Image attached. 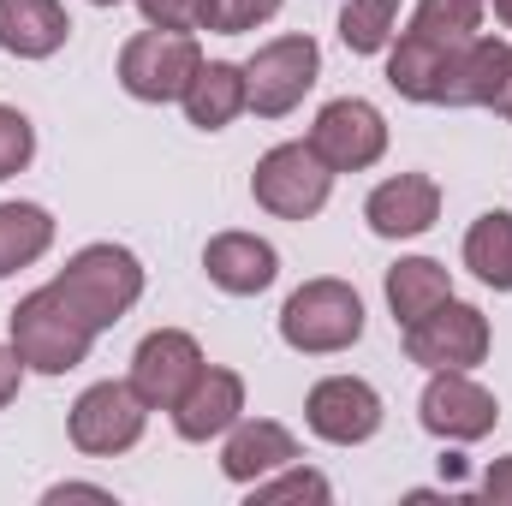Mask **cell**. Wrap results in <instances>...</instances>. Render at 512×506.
Segmentation results:
<instances>
[{
	"instance_id": "cell-22",
	"label": "cell",
	"mask_w": 512,
	"mask_h": 506,
	"mask_svg": "<svg viewBox=\"0 0 512 506\" xmlns=\"http://www.w3.org/2000/svg\"><path fill=\"white\" fill-rule=\"evenodd\" d=\"M465 268L495 286V292H512V215L489 209L471 233H465Z\"/></svg>"
},
{
	"instance_id": "cell-7",
	"label": "cell",
	"mask_w": 512,
	"mask_h": 506,
	"mask_svg": "<svg viewBox=\"0 0 512 506\" xmlns=\"http://www.w3.org/2000/svg\"><path fill=\"white\" fill-rule=\"evenodd\" d=\"M322 72V48L310 36H280L268 48H256L251 66H245V90H251V108L262 120H280L304 102V90L316 84Z\"/></svg>"
},
{
	"instance_id": "cell-32",
	"label": "cell",
	"mask_w": 512,
	"mask_h": 506,
	"mask_svg": "<svg viewBox=\"0 0 512 506\" xmlns=\"http://www.w3.org/2000/svg\"><path fill=\"white\" fill-rule=\"evenodd\" d=\"M495 108H501V114L512 120V72H507V90H501V102H495Z\"/></svg>"
},
{
	"instance_id": "cell-9",
	"label": "cell",
	"mask_w": 512,
	"mask_h": 506,
	"mask_svg": "<svg viewBox=\"0 0 512 506\" xmlns=\"http://www.w3.org/2000/svg\"><path fill=\"white\" fill-rule=\"evenodd\" d=\"M310 149H316L334 173H364V167L382 161L387 126H382V114H376L370 102L346 96V102H328V108L316 114V126H310Z\"/></svg>"
},
{
	"instance_id": "cell-14",
	"label": "cell",
	"mask_w": 512,
	"mask_h": 506,
	"mask_svg": "<svg viewBox=\"0 0 512 506\" xmlns=\"http://www.w3.org/2000/svg\"><path fill=\"white\" fill-rule=\"evenodd\" d=\"M239 411H245V381L233 376V370H203L185 387V399L173 405V429L185 441H209V435L233 429Z\"/></svg>"
},
{
	"instance_id": "cell-34",
	"label": "cell",
	"mask_w": 512,
	"mask_h": 506,
	"mask_svg": "<svg viewBox=\"0 0 512 506\" xmlns=\"http://www.w3.org/2000/svg\"><path fill=\"white\" fill-rule=\"evenodd\" d=\"M96 6H120V0H96Z\"/></svg>"
},
{
	"instance_id": "cell-23",
	"label": "cell",
	"mask_w": 512,
	"mask_h": 506,
	"mask_svg": "<svg viewBox=\"0 0 512 506\" xmlns=\"http://www.w3.org/2000/svg\"><path fill=\"white\" fill-rule=\"evenodd\" d=\"M477 18H483V0H417L405 36H417L429 48H465L477 36Z\"/></svg>"
},
{
	"instance_id": "cell-21",
	"label": "cell",
	"mask_w": 512,
	"mask_h": 506,
	"mask_svg": "<svg viewBox=\"0 0 512 506\" xmlns=\"http://www.w3.org/2000/svg\"><path fill=\"white\" fill-rule=\"evenodd\" d=\"M54 245V221L36 203H0V280Z\"/></svg>"
},
{
	"instance_id": "cell-29",
	"label": "cell",
	"mask_w": 512,
	"mask_h": 506,
	"mask_svg": "<svg viewBox=\"0 0 512 506\" xmlns=\"http://www.w3.org/2000/svg\"><path fill=\"white\" fill-rule=\"evenodd\" d=\"M18 381H24V358H18L12 346H0V405L18 393Z\"/></svg>"
},
{
	"instance_id": "cell-27",
	"label": "cell",
	"mask_w": 512,
	"mask_h": 506,
	"mask_svg": "<svg viewBox=\"0 0 512 506\" xmlns=\"http://www.w3.org/2000/svg\"><path fill=\"white\" fill-rule=\"evenodd\" d=\"M30 155H36V131H30V120H24L18 108H0V179L24 173Z\"/></svg>"
},
{
	"instance_id": "cell-26",
	"label": "cell",
	"mask_w": 512,
	"mask_h": 506,
	"mask_svg": "<svg viewBox=\"0 0 512 506\" xmlns=\"http://www.w3.org/2000/svg\"><path fill=\"white\" fill-rule=\"evenodd\" d=\"M328 477L316 471H286L280 483H251V506H280V501H328Z\"/></svg>"
},
{
	"instance_id": "cell-33",
	"label": "cell",
	"mask_w": 512,
	"mask_h": 506,
	"mask_svg": "<svg viewBox=\"0 0 512 506\" xmlns=\"http://www.w3.org/2000/svg\"><path fill=\"white\" fill-rule=\"evenodd\" d=\"M495 18H501V24L512 30V0H495Z\"/></svg>"
},
{
	"instance_id": "cell-18",
	"label": "cell",
	"mask_w": 512,
	"mask_h": 506,
	"mask_svg": "<svg viewBox=\"0 0 512 506\" xmlns=\"http://www.w3.org/2000/svg\"><path fill=\"white\" fill-rule=\"evenodd\" d=\"M185 102V120L197 131H221L227 120H239L251 108V90H245V66H227V60H203L191 90L179 96Z\"/></svg>"
},
{
	"instance_id": "cell-15",
	"label": "cell",
	"mask_w": 512,
	"mask_h": 506,
	"mask_svg": "<svg viewBox=\"0 0 512 506\" xmlns=\"http://www.w3.org/2000/svg\"><path fill=\"white\" fill-rule=\"evenodd\" d=\"M203 268H209V280H215L221 292L251 298V292H268V286H274L280 256H274L268 239H256V233H221V239H209Z\"/></svg>"
},
{
	"instance_id": "cell-5",
	"label": "cell",
	"mask_w": 512,
	"mask_h": 506,
	"mask_svg": "<svg viewBox=\"0 0 512 506\" xmlns=\"http://www.w3.org/2000/svg\"><path fill=\"white\" fill-rule=\"evenodd\" d=\"M203 54L185 30H143L120 48V84L137 102H179L197 78Z\"/></svg>"
},
{
	"instance_id": "cell-25",
	"label": "cell",
	"mask_w": 512,
	"mask_h": 506,
	"mask_svg": "<svg viewBox=\"0 0 512 506\" xmlns=\"http://www.w3.org/2000/svg\"><path fill=\"white\" fill-rule=\"evenodd\" d=\"M280 12V0H209L203 6V30H221V36H245L256 24H268Z\"/></svg>"
},
{
	"instance_id": "cell-12",
	"label": "cell",
	"mask_w": 512,
	"mask_h": 506,
	"mask_svg": "<svg viewBox=\"0 0 512 506\" xmlns=\"http://www.w3.org/2000/svg\"><path fill=\"white\" fill-rule=\"evenodd\" d=\"M423 429L441 435V441H483L495 429V393L477 387L465 370H435V381L423 387Z\"/></svg>"
},
{
	"instance_id": "cell-13",
	"label": "cell",
	"mask_w": 512,
	"mask_h": 506,
	"mask_svg": "<svg viewBox=\"0 0 512 506\" xmlns=\"http://www.w3.org/2000/svg\"><path fill=\"white\" fill-rule=\"evenodd\" d=\"M435 215H441V185L429 173H399V179L376 185L370 203H364V221L382 239H417V233L435 227Z\"/></svg>"
},
{
	"instance_id": "cell-19",
	"label": "cell",
	"mask_w": 512,
	"mask_h": 506,
	"mask_svg": "<svg viewBox=\"0 0 512 506\" xmlns=\"http://www.w3.org/2000/svg\"><path fill=\"white\" fill-rule=\"evenodd\" d=\"M292 459H298L292 429L256 417V423H239V429H233V441H227V453H221V471H227L233 483H262L268 471H280V465H292Z\"/></svg>"
},
{
	"instance_id": "cell-16",
	"label": "cell",
	"mask_w": 512,
	"mask_h": 506,
	"mask_svg": "<svg viewBox=\"0 0 512 506\" xmlns=\"http://www.w3.org/2000/svg\"><path fill=\"white\" fill-rule=\"evenodd\" d=\"M507 72H512V48L495 42V36H471L447 90H441V108H495L501 90H507Z\"/></svg>"
},
{
	"instance_id": "cell-6",
	"label": "cell",
	"mask_w": 512,
	"mask_h": 506,
	"mask_svg": "<svg viewBox=\"0 0 512 506\" xmlns=\"http://www.w3.org/2000/svg\"><path fill=\"white\" fill-rule=\"evenodd\" d=\"M405 358L423 370H471L489 358V316L477 304L447 298L405 328Z\"/></svg>"
},
{
	"instance_id": "cell-4",
	"label": "cell",
	"mask_w": 512,
	"mask_h": 506,
	"mask_svg": "<svg viewBox=\"0 0 512 506\" xmlns=\"http://www.w3.org/2000/svg\"><path fill=\"white\" fill-rule=\"evenodd\" d=\"M328 185H334V167L310 149V143H280L256 161L251 191L256 203L280 221H310L322 203H328Z\"/></svg>"
},
{
	"instance_id": "cell-28",
	"label": "cell",
	"mask_w": 512,
	"mask_h": 506,
	"mask_svg": "<svg viewBox=\"0 0 512 506\" xmlns=\"http://www.w3.org/2000/svg\"><path fill=\"white\" fill-rule=\"evenodd\" d=\"M149 30H203V6L209 0H137Z\"/></svg>"
},
{
	"instance_id": "cell-2",
	"label": "cell",
	"mask_w": 512,
	"mask_h": 506,
	"mask_svg": "<svg viewBox=\"0 0 512 506\" xmlns=\"http://www.w3.org/2000/svg\"><path fill=\"white\" fill-rule=\"evenodd\" d=\"M54 286H60L66 304L102 334V328H114L131 304L143 298V268H137V256L120 251V245H90V251H78L60 274H54Z\"/></svg>"
},
{
	"instance_id": "cell-17",
	"label": "cell",
	"mask_w": 512,
	"mask_h": 506,
	"mask_svg": "<svg viewBox=\"0 0 512 506\" xmlns=\"http://www.w3.org/2000/svg\"><path fill=\"white\" fill-rule=\"evenodd\" d=\"M72 18L60 0H0V48L18 60H48L66 42Z\"/></svg>"
},
{
	"instance_id": "cell-24",
	"label": "cell",
	"mask_w": 512,
	"mask_h": 506,
	"mask_svg": "<svg viewBox=\"0 0 512 506\" xmlns=\"http://www.w3.org/2000/svg\"><path fill=\"white\" fill-rule=\"evenodd\" d=\"M393 18H399V0H346L340 12V42L352 54H382L387 36H393Z\"/></svg>"
},
{
	"instance_id": "cell-8",
	"label": "cell",
	"mask_w": 512,
	"mask_h": 506,
	"mask_svg": "<svg viewBox=\"0 0 512 506\" xmlns=\"http://www.w3.org/2000/svg\"><path fill=\"white\" fill-rule=\"evenodd\" d=\"M143 411H149V405L137 399L131 381H96V387L72 405V447L90 453V459L126 453V447H137V435H143Z\"/></svg>"
},
{
	"instance_id": "cell-31",
	"label": "cell",
	"mask_w": 512,
	"mask_h": 506,
	"mask_svg": "<svg viewBox=\"0 0 512 506\" xmlns=\"http://www.w3.org/2000/svg\"><path fill=\"white\" fill-rule=\"evenodd\" d=\"M483 489H489V501H512V459L489 471V483H483Z\"/></svg>"
},
{
	"instance_id": "cell-1",
	"label": "cell",
	"mask_w": 512,
	"mask_h": 506,
	"mask_svg": "<svg viewBox=\"0 0 512 506\" xmlns=\"http://www.w3.org/2000/svg\"><path fill=\"white\" fill-rule=\"evenodd\" d=\"M96 346V328L66 304V292L48 280L42 292L18 298L12 310V352L24 358V370H42V376H66L90 358Z\"/></svg>"
},
{
	"instance_id": "cell-30",
	"label": "cell",
	"mask_w": 512,
	"mask_h": 506,
	"mask_svg": "<svg viewBox=\"0 0 512 506\" xmlns=\"http://www.w3.org/2000/svg\"><path fill=\"white\" fill-rule=\"evenodd\" d=\"M48 501H114V495L90 489V483H60V489H48Z\"/></svg>"
},
{
	"instance_id": "cell-10",
	"label": "cell",
	"mask_w": 512,
	"mask_h": 506,
	"mask_svg": "<svg viewBox=\"0 0 512 506\" xmlns=\"http://www.w3.org/2000/svg\"><path fill=\"white\" fill-rule=\"evenodd\" d=\"M304 417H310V429H316L322 441L358 447V441H370V435L382 429V393L358 376H328V381L310 387Z\"/></svg>"
},
{
	"instance_id": "cell-20",
	"label": "cell",
	"mask_w": 512,
	"mask_h": 506,
	"mask_svg": "<svg viewBox=\"0 0 512 506\" xmlns=\"http://www.w3.org/2000/svg\"><path fill=\"white\" fill-rule=\"evenodd\" d=\"M453 298V280H447V268L441 262H429V256H405V262H393L387 268V304H393V316L411 328L417 316H429L435 304H447Z\"/></svg>"
},
{
	"instance_id": "cell-3",
	"label": "cell",
	"mask_w": 512,
	"mask_h": 506,
	"mask_svg": "<svg viewBox=\"0 0 512 506\" xmlns=\"http://www.w3.org/2000/svg\"><path fill=\"white\" fill-rule=\"evenodd\" d=\"M364 334V298L346 280H304L280 310V340L292 352H346Z\"/></svg>"
},
{
	"instance_id": "cell-11",
	"label": "cell",
	"mask_w": 512,
	"mask_h": 506,
	"mask_svg": "<svg viewBox=\"0 0 512 506\" xmlns=\"http://www.w3.org/2000/svg\"><path fill=\"white\" fill-rule=\"evenodd\" d=\"M197 376H203V352H197V340L179 334V328L149 334V340L137 346V358H131V387H137V399H143L149 411H173Z\"/></svg>"
}]
</instances>
